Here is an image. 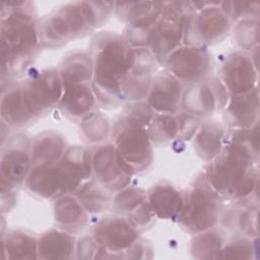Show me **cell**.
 <instances>
[{"instance_id":"6da1fadb","label":"cell","mask_w":260,"mask_h":260,"mask_svg":"<svg viewBox=\"0 0 260 260\" xmlns=\"http://www.w3.org/2000/svg\"><path fill=\"white\" fill-rule=\"evenodd\" d=\"M258 123L250 129L235 130L222 150L203 173L209 185L222 198L248 200L258 186Z\"/></svg>"},{"instance_id":"7a4b0ae2","label":"cell","mask_w":260,"mask_h":260,"mask_svg":"<svg viewBox=\"0 0 260 260\" xmlns=\"http://www.w3.org/2000/svg\"><path fill=\"white\" fill-rule=\"evenodd\" d=\"M89 56L93 67L91 86L98 104L109 110L124 106L120 89L136 64V49L122 36L103 31L91 40Z\"/></svg>"},{"instance_id":"3957f363","label":"cell","mask_w":260,"mask_h":260,"mask_svg":"<svg viewBox=\"0 0 260 260\" xmlns=\"http://www.w3.org/2000/svg\"><path fill=\"white\" fill-rule=\"evenodd\" d=\"M1 77L20 74L38 56L41 47L34 3L28 1L1 4Z\"/></svg>"},{"instance_id":"277c9868","label":"cell","mask_w":260,"mask_h":260,"mask_svg":"<svg viewBox=\"0 0 260 260\" xmlns=\"http://www.w3.org/2000/svg\"><path fill=\"white\" fill-rule=\"evenodd\" d=\"M115 2H69L38 21L42 48L57 49L102 25L114 11Z\"/></svg>"},{"instance_id":"5b68a950","label":"cell","mask_w":260,"mask_h":260,"mask_svg":"<svg viewBox=\"0 0 260 260\" xmlns=\"http://www.w3.org/2000/svg\"><path fill=\"white\" fill-rule=\"evenodd\" d=\"M222 211V198L200 174L184 192V203L176 221L189 234L195 235L214 228Z\"/></svg>"},{"instance_id":"8992f818","label":"cell","mask_w":260,"mask_h":260,"mask_svg":"<svg viewBox=\"0 0 260 260\" xmlns=\"http://www.w3.org/2000/svg\"><path fill=\"white\" fill-rule=\"evenodd\" d=\"M194 12L189 1L164 2L148 47L158 65L164 66L168 57L184 44L187 21Z\"/></svg>"},{"instance_id":"52a82bcc","label":"cell","mask_w":260,"mask_h":260,"mask_svg":"<svg viewBox=\"0 0 260 260\" xmlns=\"http://www.w3.org/2000/svg\"><path fill=\"white\" fill-rule=\"evenodd\" d=\"M110 137L135 173L148 169L152 161L153 145L144 125L120 113L112 123Z\"/></svg>"},{"instance_id":"ba28073f","label":"cell","mask_w":260,"mask_h":260,"mask_svg":"<svg viewBox=\"0 0 260 260\" xmlns=\"http://www.w3.org/2000/svg\"><path fill=\"white\" fill-rule=\"evenodd\" d=\"M195 11L188 19L183 45L207 47L221 42L229 35L233 22L220 2H191Z\"/></svg>"},{"instance_id":"9c48e42d","label":"cell","mask_w":260,"mask_h":260,"mask_svg":"<svg viewBox=\"0 0 260 260\" xmlns=\"http://www.w3.org/2000/svg\"><path fill=\"white\" fill-rule=\"evenodd\" d=\"M17 86L24 107L36 121L59 105L64 90L59 70L54 68L30 73Z\"/></svg>"},{"instance_id":"30bf717a","label":"cell","mask_w":260,"mask_h":260,"mask_svg":"<svg viewBox=\"0 0 260 260\" xmlns=\"http://www.w3.org/2000/svg\"><path fill=\"white\" fill-rule=\"evenodd\" d=\"M164 67L186 87L211 78L213 61L207 47L182 45L168 57Z\"/></svg>"},{"instance_id":"8fae6325","label":"cell","mask_w":260,"mask_h":260,"mask_svg":"<svg viewBox=\"0 0 260 260\" xmlns=\"http://www.w3.org/2000/svg\"><path fill=\"white\" fill-rule=\"evenodd\" d=\"M91 165L92 179L110 193L129 186L135 174L112 142L95 146L91 152Z\"/></svg>"},{"instance_id":"7c38bea8","label":"cell","mask_w":260,"mask_h":260,"mask_svg":"<svg viewBox=\"0 0 260 260\" xmlns=\"http://www.w3.org/2000/svg\"><path fill=\"white\" fill-rule=\"evenodd\" d=\"M32 167L31 140L25 134H16L2 143L0 158L1 191H13L21 186Z\"/></svg>"},{"instance_id":"4fadbf2b","label":"cell","mask_w":260,"mask_h":260,"mask_svg":"<svg viewBox=\"0 0 260 260\" xmlns=\"http://www.w3.org/2000/svg\"><path fill=\"white\" fill-rule=\"evenodd\" d=\"M92 237L101 246L95 258H123V254L138 239L139 232L122 215H108L100 219Z\"/></svg>"},{"instance_id":"5bb4252c","label":"cell","mask_w":260,"mask_h":260,"mask_svg":"<svg viewBox=\"0 0 260 260\" xmlns=\"http://www.w3.org/2000/svg\"><path fill=\"white\" fill-rule=\"evenodd\" d=\"M230 95L218 77L186 86L182 99V111L199 119L208 118L222 111Z\"/></svg>"},{"instance_id":"9a60e30c","label":"cell","mask_w":260,"mask_h":260,"mask_svg":"<svg viewBox=\"0 0 260 260\" xmlns=\"http://www.w3.org/2000/svg\"><path fill=\"white\" fill-rule=\"evenodd\" d=\"M218 79L229 95L247 93L258 87V69L251 54L237 51L221 62Z\"/></svg>"},{"instance_id":"2e32d148","label":"cell","mask_w":260,"mask_h":260,"mask_svg":"<svg viewBox=\"0 0 260 260\" xmlns=\"http://www.w3.org/2000/svg\"><path fill=\"white\" fill-rule=\"evenodd\" d=\"M62 181V195H73L82 185L92 179L91 152L80 145L67 147L56 162Z\"/></svg>"},{"instance_id":"e0dca14e","label":"cell","mask_w":260,"mask_h":260,"mask_svg":"<svg viewBox=\"0 0 260 260\" xmlns=\"http://www.w3.org/2000/svg\"><path fill=\"white\" fill-rule=\"evenodd\" d=\"M185 86L166 70L154 74L145 102L154 114L176 115L182 110Z\"/></svg>"},{"instance_id":"ac0fdd59","label":"cell","mask_w":260,"mask_h":260,"mask_svg":"<svg viewBox=\"0 0 260 260\" xmlns=\"http://www.w3.org/2000/svg\"><path fill=\"white\" fill-rule=\"evenodd\" d=\"M223 111L226 125L234 130L250 129L258 123V87L243 94L230 95Z\"/></svg>"},{"instance_id":"d6986e66","label":"cell","mask_w":260,"mask_h":260,"mask_svg":"<svg viewBox=\"0 0 260 260\" xmlns=\"http://www.w3.org/2000/svg\"><path fill=\"white\" fill-rule=\"evenodd\" d=\"M96 105L98 101L91 83H84L64 87L58 107L66 118L80 121L94 111Z\"/></svg>"},{"instance_id":"ffe728a7","label":"cell","mask_w":260,"mask_h":260,"mask_svg":"<svg viewBox=\"0 0 260 260\" xmlns=\"http://www.w3.org/2000/svg\"><path fill=\"white\" fill-rule=\"evenodd\" d=\"M147 202L155 217L176 220L184 203V192L170 183H158L147 191Z\"/></svg>"},{"instance_id":"44dd1931","label":"cell","mask_w":260,"mask_h":260,"mask_svg":"<svg viewBox=\"0 0 260 260\" xmlns=\"http://www.w3.org/2000/svg\"><path fill=\"white\" fill-rule=\"evenodd\" d=\"M53 212L56 226L70 234H80L88 224V213L74 195H63L56 198Z\"/></svg>"},{"instance_id":"7402d4cb","label":"cell","mask_w":260,"mask_h":260,"mask_svg":"<svg viewBox=\"0 0 260 260\" xmlns=\"http://www.w3.org/2000/svg\"><path fill=\"white\" fill-rule=\"evenodd\" d=\"M24 185L32 195L42 199L55 200L62 195V181L56 164L32 166Z\"/></svg>"},{"instance_id":"603a6c76","label":"cell","mask_w":260,"mask_h":260,"mask_svg":"<svg viewBox=\"0 0 260 260\" xmlns=\"http://www.w3.org/2000/svg\"><path fill=\"white\" fill-rule=\"evenodd\" d=\"M226 138L225 129L220 123L206 120L201 122L193 137L194 149L200 158L209 162L222 150Z\"/></svg>"},{"instance_id":"cb8c5ba5","label":"cell","mask_w":260,"mask_h":260,"mask_svg":"<svg viewBox=\"0 0 260 260\" xmlns=\"http://www.w3.org/2000/svg\"><path fill=\"white\" fill-rule=\"evenodd\" d=\"M75 235L58 228L44 233L38 239V258L71 259L76 254Z\"/></svg>"},{"instance_id":"d4e9b609","label":"cell","mask_w":260,"mask_h":260,"mask_svg":"<svg viewBox=\"0 0 260 260\" xmlns=\"http://www.w3.org/2000/svg\"><path fill=\"white\" fill-rule=\"evenodd\" d=\"M66 149V141L59 132L44 131L31 140L32 166L54 165L59 161Z\"/></svg>"},{"instance_id":"484cf974","label":"cell","mask_w":260,"mask_h":260,"mask_svg":"<svg viewBox=\"0 0 260 260\" xmlns=\"http://www.w3.org/2000/svg\"><path fill=\"white\" fill-rule=\"evenodd\" d=\"M0 113L1 121L9 128H23L36 122L21 101L17 83L3 90Z\"/></svg>"},{"instance_id":"4316f807","label":"cell","mask_w":260,"mask_h":260,"mask_svg":"<svg viewBox=\"0 0 260 260\" xmlns=\"http://www.w3.org/2000/svg\"><path fill=\"white\" fill-rule=\"evenodd\" d=\"M63 86L91 83L93 75L92 61L87 53H73L67 56L59 69Z\"/></svg>"},{"instance_id":"83f0119b","label":"cell","mask_w":260,"mask_h":260,"mask_svg":"<svg viewBox=\"0 0 260 260\" xmlns=\"http://www.w3.org/2000/svg\"><path fill=\"white\" fill-rule=\"evenodd\" d=\"M38 239L23 231H10L2 236V253L9 259H37Z\"/></svg>"},{"instance_id":"f1b7e54d","label":"cell","mask_w":260,"mask_h":260,"mask_svg":"<svg viewBox=\"0 0 260 260\" xmlns=\"http://www.w3.org/2000/svg\"><path fill=\"white\" fill-rule=\"evenodd\" d=\"M238 204L228 210L226 213H221L220 218L228 229L239 232L247 238H257V214L258 209L252 205Z\"/></svg>"},{"instance_id":"f546056e","label":"cell","mask_w":260,"mask_h":260,"mask_svg":"<svg viewBox=\"0 0 260 260\" xmlns=\"http://www.w3.org/2000/svg\"><path fill=\"white\" fill-rule=\"evenodd\" d=\"M111 194L91 179L82 185L73 195L88 214H100L111 207L113 198Z\"/></svg>"},{"instance_id":"4dcf8cb0","label":"cell","mask_w":260,"mask_h":260,"mask_svg":"<svg viewBox=\"0 0 260 260\" xmlns=\"http://www.w3.org/2000/svg\"><path fill=\"white\" fill-rule=\"evenodd\" d=\"M79 122L80 134L83 140L89 144L95 146L103 144L111 136L112 123L103 112L94 110Z\"/></svg>"},{"instance_id":"1f68e13d","label":"cell","mask_w":260,"mask_h":260,"mask_svg":"<svg viewBox=\"0 0 260 260\" xmlns=\"http://www.w3.org/2000/svg\"><path fill=\"white\" fill-rule=\"evenodd\" d=\"M153 146H166L178 139V120L176 115L154 114L146 127Z\"/></svg>"},{"instance_id":"d6a6232c","label":"cell","mask_w":260,"mask_h":260,"mask_svg":"<svg viewBox=\"0 0 260 260\" xmlns=\"http://www.w3.org/2000/svg\"><path fill=\"white\" fill-rule=\"evenodd\" d=\"M224 245L222 235L214 228L195 234L191 241V254L197 259L216 258Z\"/></svg>"},{"instance_id":"836d02e7","label":"cell","mask_w":260,"mask_h":260,"mask_svg":"<svg viewBox=\"0 0 260 260\" xmlns=\"http://www.w3.org/2000/svg\"><path fill=\"white\" fill-rule=\"evenodd\" d=\"M147 200V192L139 187L127 186L115 193L111 208L115 214L126 216Z\"/></svg>"},{"instance_id":"e575fe53","label":"cell","mask_w":260,"mask_h":260,"mask_svg":"<svg viewBox=\"0 0 260 260\" xmlns=\"http://www.w3.org/2000/svg\"><path fill=\"white\" fill-rule=\"evenodd\" d=\"M234 38L243 52L251 53L259 43L258 17H246L235 22Z\"/></svg>"},{"instance_id":"d590c367","label":"cell","mask_w":260,"mask_h":260,"mask_svg":"<svg viewBox=\"0 0 260 260\" xmlns=\"http://www.w3.org/2000/svg\"><path fill=\"white\" fill-rule=\"evenodd\" d=\"M157 1H138V2H115L114 11L118 17L130 24L143 19L160 6Z\"/></svg>"},{"instance_id":"8d00e7d4","label":"cell","mask_w":260,"mask_h":260,"mask_svg":"<svg viewBox=\"0 0 260 260\" xmlns=\"http://www.w3.org/2000/svg\"><path fill=\"white\" fill-rule=\"evenodd\" d=\"M256 245L251 238L235 239L222 246L216 258L222 259H251L256 253Z\"/></svg>"},{"instance_id":"74e56055","label":"cell","mask_w":260,"mask_h":260,"mask_svg":"<svg viewBox=\"0 0 260 260\" xmlns=\"http://www.w3.org/2000/svg\"><path fill=\"white\" fill-rule=\"evenodd\" d=\"M121 113L141 123L145 127L148 126L154 116V112L151 110L145 100L125 104Z\"/></svg>"},{"instance_id":"f35d334b","label":"cell","mask_w":260,"mask_h":260,"mask_svg":"<svg viewBox=\"0 0 260 260\" xmlns=\"http://www.w3.org/2000/svg\"><path fill=\"white\" fill-rule=\"evenodd\" d=\"M178 120V139L177 140H190L194 137L196 131L198 130L201 119L188 114L184 111H180L176 114Z\"/></svg>"},{"instance_id":"ab89813d","label":"cell","mask_w":260,"mask_h":260,"mask_svg":"<svg viewBox=\"0 0 260 260\" xmlns=\"http://www.w3.org/2000/svg\"><path fill=\"white\" fill-rule=\"evenodd\" d=\"M130 223L138 231H144L149 228L155 218L154 213L152 212L147 200L139 205L135 210L125 216Z\"/></svg>"},{"instance_id":"60d3db41","label":"cell","mask_w":260,"mask_h":260,"mask_svg":"<svg viewBox=\"0 0 260 260\" xmlns=\"http://www.w3.org/2000/svg\"><path fill=\"white\" fill-rule=\"evenodd\" d=\"M101 246L91 236H82L77 240L76 245V258L77 259H90L95 258Z\"/></svg>"}]
</instances>
